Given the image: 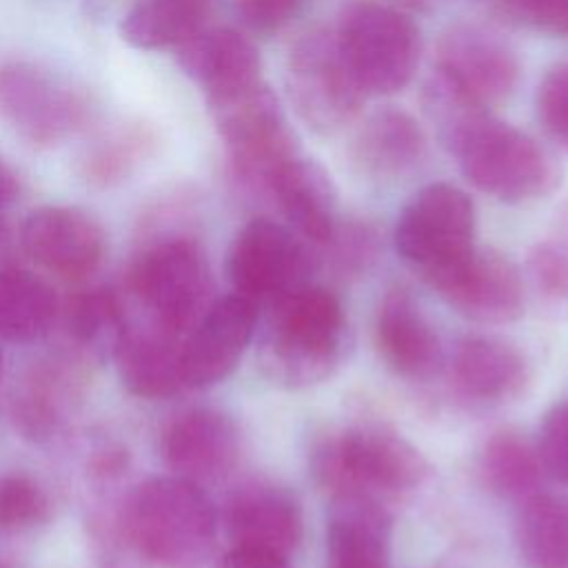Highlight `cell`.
<instances>
[{
	"mask_svg": "<svg viewBox=\"0 0 568 568\" xmlns=\"http://www.w3.org/2000/svg\"><path fill=\"white\" fill-rule=\"evenodd\" d=\"M435 69L488 109L504 102L519 78L515 49L499 33L473 22H457L442 33Z\"/></svg>",
	"mask_w": 568,
	"mask_h": 568,
	"instance_id": "obj_12",
	"label": "cell"
},
{
	"mask_svg": "<svg viewBox=\"0 0 568 568\" xmlns=\"http://www.w3.org/2000/svg\"><path fill=\"white\" fill-rule=\"evenodd\" d=\"M178 333L149 322L124 328L113 357L122 384L140 397H166L184 386L182 344Z\"/></svg>",
	"mask_w": 568,
	"mask_h": 568,
	"instance_id": "obj_24",
	"label": "cell"
},
{
	"mask_svg": "<svg viewBox=\"0 0 568 568\" xmlns=\"http://www.w3.org/2000/svg\"><path fill=\"white\" fill-rule=\"evenodd\" d=\"M22 244L47 271L80 280L98 268L104 253V233L82 209L42 206L24 220Z\"/></svg>",
	"mask_w": 568,
	"mask_h": 568,
	"instance_id": "obj_15",
	"label": "cell"
},
{
	"mask_svg": "<svg viewBox=\"0 0 568 568\" xmlns=\"http://www.w3.org/2000/svg\"><path fill=\"white\" fill-rule=\"evenodd\" d=\"M255 322V304L237 293L213 302L182 342L184 386L204 388L224 379L246 351Z\"/></svg>",
	"mask_w": 568,
	"mask_h": 568,
	"instance_id": "obj_14",
	"label": "cell"
},
{
	"mask_svg": "<svg viewBox=\"0 0 568 568\" xmlns=\"http://www.w3.org/2000/svg\"><path fill=\"white\" fill-rule=\"evenodd\" d=\"M209 109L233 171L244 184L266 191L275 171L300 155L280 100L264 80Z\"/></svg>",
	"mask_w": 568,
	"mask_h": 568,
	"instance_id": "obj_7",
	"label": "cell"
},
{
	"mask_svg": "<svg viewBox=\"0 0 568 568\" xmlns=\"http://www.w3.org/2000/svg\"><path fill=\"white\" fill-rule=\"evenodd\" d=\"M162 450L175 477L193 484L215 479L235 462L237 430L229 415L213 408H195L166 428Z\"/></svg>",
	"mask_w": 568,
	"mask_h": 568,
	"instance_id": "obj_18",
	"label": "cell"
},
{
	"mask_svg": "<svg viewBox=\"0 0 568 568\" xmlns=\"http://www.w3.org/2000/svg\"><path fill=\"white\" fill-rule=\"evenodd\" d=\"M226 268L237 295L273 304L306 284L311 255L291 229L255 217L237 231Z\"/></svg>",
	"mask_w": 568,
	"mask_h": 568,
	"instance_id": "obj_11",
	"label": "cell"
},
{
	"mask_svg": "<svg viewBox=\"0 0 568 568\" xmlns=\"http://www.w3.org/2000/svg\"><path fill=\"white\" fill-rule=\"evenodd\" d=\"M528 275L546 302L568 306V242L557 235L537 242L528 253Z\"/></svg>",
	"mask_w": 568,
	"mask_h": 568,
	"instance_id": "obj_31",
	"label": "cell"
},
{
	"mask_svg": "<svg viewBox=\"0 0 568 568\" xmlns=\"http://www.w3.org/2000/svg\"><path fill=\"white\" fill-rule=\"evenodd\" d=\"M541 470L537 448L513 430L495 433L479 455V473L486 486L508 499H528L535 495Z\"/></svg>",
	"mask_w": 568,
	"mask_h": 568,
	"instance_id": "obj_28",
	"label": "cell"
},
{
	"mask_svg": "<svg viewBox=\"0 0 568 568\" xmlns=\"http://www.w3.org/2000/svg\"><path fill=\"white\" fill-rule=\"evenodd\" d=\"M124 315L118 297L106 288H93L73 300L69 308V331L93 353L115 351L124 333Z\"/></svg>",
	"mask_w": 568,
	"mask_h": 568,
	"instance_id": "obj_30",
	"label": "cell"
},
{
	"mask_svg": "<svg viewBox=\"0 0 568 568\" xmlns=\"http://www.w3.org/2000/svg\"><path fill=\"white\" fill-rule=\"evenodd\" d=\"M479 2L488 4L495 13H501V16L519 20V0H479Z\"/></svg>",
	"mask_w": 568,
	"mask_h": 568,
	"instance_id": "obj_40",
	"label": "cell"
},
{
	"mask_svg": "<svg viewBox=\"0 0 568 568\" xmlns=\"http://www.w3.org/2000/svg\"><path fill=\"white\" fill-rule=\"evenodd\" d=\"M450 375L464 397L481 404H504L524 393L530 382V364L515 344L479 335L457 344Z\"/></svg>",
	"mask_w": 568,
	"mask_h": 568,
	"instance_id": "obj_22",
	"label": "cell"
},
{
	"mask_svg": "<svg viewBox=\"0 0 568 568\" xmlns=\"http://www.w3.org/2000/svg\"><path fill=\"white\" fill-rule=\"evenodd\" d=\"M464 178L510 204L550 195L561 182L557 158L528 133L486 113L453 146Z\"/></svg>",
	"mask_w": 568,
	"mask_h": 568,
	"instance_id": "obj_3",
	"label": "cell"
},
{
	"mask_svg": "<svg viewBox=\"0 0 568 568\" xmlns=\"http://www.w3.org/2000/svg\"><path fill=\"white\" fill-rule=\"evenodd\" d=\"M395 248L430 282L475 248L473 200L448 182L426 184L397 217Z\"/></svg>",
	"mask_w": 568,
	"mask_h": 568,
	"instance_id": "obj_8",
	"label": "cell"
},
{
	"mask_svg": "<svg viewBox=\"0 0 568 568\" xmlns=\"http://www.w3.org/2000/svg\"><path fill=\"white\" fill-rule=\"evenodd\" d=\"M266 193L275 200L293 231L313 244H328L337 229V191L315 162L295 155L271 178Z\"/></svg>",
	"mask_w": 568,
	"mask_h": 568,
	"instance_id": "obj_20",
	"label": "cell"
},
{
	"mask_svg": "<svg viewBox=\"0 0 568 568\" xmlns=\"http://www.w3.org/2000/svg\"><path fill=\"white\" fill-rule=\"evenodd\" d=\"M49 501L42 488L24 475L0 477V528L18 530L47 517Z\"/></svg>",
	"mask_w": 568,
	"mask_h": 568,
	"instance_id": "obj_32",
	"label": "cell"
},
{
	"mask_svg": "<svg viewBox=\"0 0 568 568\" xmlns=\"http://www.w3.org/2000/svg\"><path fill=\"white\" fill-rule=\"evenodd\" d=\"M335 36L366 95H393L413 80L422 36L404 11L382 2H357L342 13Z\"/></svg>",
	"mask_w": 568,
	"mask_h": 568,
	"instance_id": "obj_6",
	"label": "cell"
},
{
	"mask_svg": "<svg viewBox=\"0 0 568 568\" xmlns=\"http://www.w3.org/2000/svg\"><path fill=\"white\" fill-rule=\"evenodd\" d=\"M215 568H291V564L284 555H275V552L257 550V548L233 546V550H229L215 564Z\"/></svg>",
	"mask_w": 568,
	"mask_h": 568,
	"instance_id": "obj_38",
	"label": "cell"
},
{
	"mask_svg": "<svg viewBox=\"0 0 568 568\" xmlns=\"http://www.w3.org/2000/svg\"><path fill=\"white\" fill-rule=\"evenodd\" d=\"M515 544L528 568H568V495H530L515 521Z\"/></svg>",
	"mask_w": 568,
	"mask_h": 568,
	"instance_id": "obj_26",
	"label": "cell"
},
{
	"mask_svg": "<svg viewBox=\"0 0 568 568\" xmlns=\"http://www.w3.org/2000/svg\"><path fill=\"white\" fill-rule=\"evenodd\" d=\"M375 339L388 368L408 379L433 375L442 359V344L433 324L402 288H390L382 297L375 317Z\"/></svg>",
	"mask_w": 568,
	"mask_h": 568,
	"instance_id": "obj_21",
	"label": "cell"
},
{
	"mask_svg": "<svg viewBox=\"0 0 568 568\" xmlns=\"http://www.w3.org/2000/svg\"><path fill=\"white\" fill-rule=\"evenodd\" d=\"M0 368H2V353H0Z\"/></svg>",
	"mask_w": 568,
	"mask_h": 568,
	"instance_id": "obj_42",
	"label": "cell"
},
{
	"mask_svg": "<svg viewBox=\"0 0 568 568\" xmlns=\"http://www.w3.org/2000/svg\"><path fill=\"white\" fill-rule=\"evenodd\" d=\"M393 519L373 497H333L326 568H390Z\"/></svg>",
	"mask_w": 568,
	"mask_h": 568,
	"instance_id": "obj_19",
	"label": "cell"
},
{
	"mask_svg": "<svg viewBox=\"0 0 568 568\" xmlns=\"http://www.w3.org/2000/svg\"><path fill=\"white\" fill-rule=\"evenodd\" d=\"M284 84L297 118L320 135L348 126L368 98L348 67L335 29L315 27L288 49Z\"/></svg>",
	"mask_w": 568,
	"mask_h": 568,
	"instance_id": "obj_5",
	"label": "cell"
},
{
	"mask_svg": "<svg viewBox=\"0 0 568 568\" xmlns=\"http://www.w3.org/2000/svg\"><path fill=\"white\" fill-rule=\"evenodd\" d=\"M87 98L24 60L0 62V120L36 146H53L84 126Z\"/></svg>",
	"mask_w": 568,
	"mask_h": 568,
	"instance_id": "obj_9",
	"label": "cell"
},
{
	"mask_svg": "<svg viewBox=\"0 0 568 568\" xmlns=\"http://www.w3.org/2000/svg\"><path fill=\"white\" fill-rule=\"evenodd\" d=\"M131 528L160 568H202L215 546V510L200 486L182 477L146 481L133 499Z\"/></svg>",
	"mask_w": 568,
	"mask_h": 568,
	"instance_id": "obj_4",
	"label": "cell"
},
{
	"mask_svg": "<svg viewBox=\"0 0 568 568\" xmlns=\"http://www.w3.org/2000/svg\"><path fill=\"white\" fill-rule=\"evenodd\" d=\"M18 197V178L11 166L0 158V215L16 202Z\"/></svg>",
	"mask_w": 568,
	"mask_h": 568,
	"instance_id": "obj_39",
	"label": "cell"
},
{
	"mask_svg": "<svg viewBox=\"0 0 568 568\" xmlns=\"http://www.w3.org/2000/svg\"><path fill=\"white\" fill-rule=\"evenodd\" d=\"M422 109L448 153L479 118L490 113L488 106L473 100L437 69H433V73L424 82Z\"/></svg>",
	"mask_w": 568,
	"mask_h": 568,
	"instance_id": "obj_29",
	"label": "cell"
},
{
	"mask_svg": "<svg viewBox=\"0 0 568 568\" xmlns=\"http://www.w3.org/2000/svg\"><path fill=\"white\" fill-rule=\"evenodd\" d=\"M226 528L235 546L288 557L302 539V508L282 486L251 484L231 497Z\"/></svg>",
	"mask_w": 568,
	"mask_h": 568,
	"instance_id": "obj_17",
	"label": "cell"
},
{
	"mask_svg": "<svg viewBox=\"0 0 568 568\" xmlns=\"http://www.w3.org/2000/svg\"><path fill=\"white\" fill-rule=\"evenodd\" d=\"M211 0H135L122 18V38L135 49L180 47L206 27Z\"/></svg>",
	"mask_w": 568,
	"mask_h": 568,
	"instance_id": "obj_25",
	"label": "cell"
},
{
	"mask_svg": "<svg viewBox=\"0 0 568 568\" xmlns=\"http://www.w3.org/2000/svg\"><path fill=\"white\" fill-rule=\"evenodd\" d=\"M146 144L149 135L142 129H122L93 149L87 160V171L100 182L120 178L138 162Z\"/></svg>",
	"mask_w": 568,
	"mask_h": 568,
	"instance_id": "obj_33",
	"label": "cell"
},
{
	"mask_svg": "<svg viewBox=\"0 0 568 568\" xmlns=\"http://www.w3.org/2000/svg\"><path fill=\"white\" fill-rule=\"evenodd\" d=\"M51 286L24 268L0 271V337L7 342L40 339L55 320Z\"/></svg>",
	"mask_w": 568,
	"mask_h": 568,
	"instance_id": "obj_27",
	"label": "cell"
},
{
	"mask_svg": "<svg viewBox=\"0 0 568 568\" xmlns=\"http://www.w3.org/2000/svg\"><path fill=\"white\" fill-rule=\"evenodd\" d=\"M519 20L550 33H568V0H519Z\"/></svg>",
	"mask_w": 568,
	"mask_h": 568,
	"instance_id": "obj_37",
	"label": "cell"
},
{
	"mask_svg": "<svg viewBox=\"0 0 568 568\" xmlns=\"http://www.w3.org/2000/svg\"><path fill=\"white\" fill-rule=\"evenodd\" d=\"M351 162L368 178H397L426 155V135L417 120L395 106L366 115L348 144Z\"/></svg>",
	"mask_w": 568,
	"mask_h": 568,
	"instance_id": "obj_23",
	"label": "cell"
},
{
	"mask_svg": "<svg viewBox=\"0 0 568 568\" xmlns=\"http://www.w3.org/2000/svg\"><path fill=\"white\" fill-rule=\"evenodd\" d=\"M344 311L322 286H297L271 304L262 337V362L268 375L304 388L326 379L342 357Z\"/></svg>",
	"mask_w": 568,
	"mask_h": 568,
	"instance_id": "obj_1",
	"label": "cell"
},
{
	"mask_svg": "<svg viewBox=\"0 0 568 568\" xmlns=\"http://www.w3.org/2000/svg\"><path fill=\"white\" fill-rule=\"evenodd\" d=\"M535 106L546 133L568 151V62L546 71L537 87Z\"/></svg>",
	"mask_w": 568,
	"mask_h": 568,
	"instance_id": "obj_34",
	"label": "cell"
},
{
	"mask_svg": "<svg viewBox=\"0 0 568 568\" xmlns=\"http://www.w3.org/2000/svg\"><path fill=\"white\" fill-rule=\"evenodd\" d=\"M537 455L541 468L568 486V404H557L544 415Z\"/></svg>",
	"mask_w": 568,
	"mask_h": 568,
	"instance_id": "obj_35",
	"label": "cell"
},
{
	"mask_svg": "<svg viewBox=\"0 0 568 568\" xmlns=\"http://www.w3.org/2000/svg\"><path fill=\"white\" fill-rule=\"evenodd\" d=\"M430 286L464 317L481 324H508L524 313L519 268L493 248H473Z\"/></svg>",
	"mask_w": 568,
	"mask_h": 568,
	"instance_id": "obj_13",
	"label": "cell"
},
{
	"mask_svg": "<svg viewBox=\"0 0 568 568\" xmlns=\"http://www.w3.org/2000/svg\"><path fill=\"white\" fill-rule=\"evenodd\" d=\"M131 284L151 322L182 335L211 306V275L202 248L171 237L146 248L133 266Z\"/></svg>",
	"mask_w": 568,
	"mask_h": 568,
	"instance_id": "obj_10",
	"label": "cell"
},
{
	"mask_svg": "<svg viewBox=\"0 0 568 568\" xmlns=\"http://www.w3.org/2000/svg\"><path fill=\"white\" fill-rule=\"evenodd\" d=\"M178 60L204 91L209 104L262 82V60L255 44L233 27L200 29L178 47Z\"/></svg>",
	"mask_w": 568,
	"mask_h": 568,
	"instance_id": "obj_16",
	"label": "cell"
},
{
	"mask_svg": "<svg viewBox=\"0 0 568 568\" xmlns=\"http://www.w3.org/2000/svg\"><path fill=\"white\" fill-rule=\"evenodd\" d=\"M313 475L331 497H388L417 488L428 464L399 433L364 424L346 428L317 446Z\"/></svg>",
	"mask_w": 568,
	"mask_h": 568,
	"instance_id": "obj_2",
	"label": "cell"
},
{
	"mask_svg": "<svg viewBox=\"0 0 568 568\" xmlns=\"http://www.w3.org/2000/svg\"><path fill=\"white\" fill-rule=\"evenodd\" d=\"M308 0H237V13L255 33H277L288 27Z\"/></svg>",
	"mask_w": 568,
	"mask_h": 568,
	"instance_id": "obj_36",
	"label": "cell"
},
{
	"mask_svg": "<svg viewBox=\"0 0 568 568\" xmlns=\"http://www.w3.org/2000/svg\"><path fill=\"white\" fill-rule=\"evenodd\" d=\"M0 568H11L7 561H0Z\"/></svg>",
	"mask_w": 568,
	"mask_h": 568,
	"instance_id": "obj_41",
	"label": "cell"
}]
</instances>
